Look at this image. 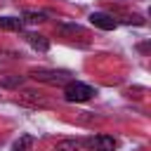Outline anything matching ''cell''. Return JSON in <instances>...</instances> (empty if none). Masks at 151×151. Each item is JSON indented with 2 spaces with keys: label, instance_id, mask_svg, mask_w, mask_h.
I'll list each match as a JSON object with an SVG mask.
<instances>
[{
  "label": "cell",
  "instance_id": "cell-12",
  "mask_svg": "<svg viewBox=\"0 0 151 151\" xmlns=\"http://www.w3.org/2000/svg\"><path fill=\"white\" fill-rule=\"evenodd\" d=\"M21 83H24V76H9V78H2L0 80L2 87H19Z\"/></svg>",
  "mask_w": 151,
  "mask_h": 151
},
{
  "label": "cell",
  "instance_id": "cell-2",
  "mask_svg": "<svg viewBox=\"0 0 151 151\" xmlns=\"http://www.w3.org/2000/svg\"><path fill=\"white\" fill-rule=\"evenodd\" d=\"M28 76L35 78L38 83H47V85H66L71 80L68 71H54V68H31Z\"/></svg>",
  "mask_w": 151,
  "mask_h": 151
},
{
  "label": "cell",
  "instance_id": "cell-9",
  "mask_svg": "<svg viewBox=\"0 0 151 151\" xmlns=\"http://www.w3.org/2000/svg\"><path fill=\"white\" fill-rule=\"evenodd\" d=\"M0 28H5V31H21L24 21L14 19V17H0Z\"/></svg>",
  "mask_w": 151,
  "mask_h": 151
},
{
  "label": "cell",
  "instance_id": "cell-6",
  "mask_svg": "<svg viewBox=\"0 0 151 151\" xmlns=\"http://www.w3.org/2000/svg\"><path fill=\"white\" fill-rule=\"evenodd\" d=\"M26 40H28V45H31L33 50H38V52H47V50H50V40H47L45 35H40V33H28Z\"/></svg>",
  "mask_w": 151,
  "mask_h": 151
},
{
  "label": "cell",
  "instance_id": "cell-5",
  "mask_svg": "<svg viewBox=\"0 0 151 151\" xmlns=\"http://www.w3.org/2000/svg\"><path fill=\"white\" fill-rule=\"evenodd\" d=\"M19 104L24 106H45V97H40V92H33V90H26L21 97H19Z\"/></svg>",
  "mask_w": 151,
  "mask_h": 151
},
{
  "label": "cell",
  "instance_id": "cell-11",
  "mask_svg": "<svg viewBox=\"0 0 151 151\" xmlns=\"http://www.w3.org/2000/svg\"><path fill=\"white\" fill-rule=\"evenodd\" d=\"M57 31L61 33V35H76V33H83V26L80 24H57Z\"/></svg>",
  "mask_w": 151,
  "mask_h": 151
},
{
  "label": "cell",
  "instance_id": "cell-7",
  "mask_svg": "<svg viewBox=\"0 0 151 151\" xmlns=\"http://www.w3.org/2000/svg\"><path fill=\"white\" fill-rule=\"evenodd\" d=\"M83 149V142L80 139H61V142H57L54 144V151H80Z\"/></svg>",
  "mask_w": 151,
  "mask_h": 151
},
{
  "label": "cell",
  "instance_id": "cell-10",
  "mask_svg": "<svg viewBox=\"0 0 151 151\" xmlns=\"http://www.w3.org/2000/svg\"><path fill=\"white\" fill-rule=\"evenodd\" d=\"M33 142H35V139H33L31 134H21V137H19V139L12 144V151H31Z\"/></svg>",
  "mask_w": 151,
  "mask_h": 151
},
{
  "label": "cell",
  "instance_id": "cell-8",
  "mask_svg": "<svg viewBox=\"0 0 151 151\" xmlns=\"http://www.w3.org/2000/svg\"><path fill=\"white\" fill-rule=\"evenodd\" d=\"M47 19V12H35V9H26L24 14H21V21H26V24H42Z\"/></svg>",
  "mask_w": 151,
  "mask_h": 151
},
{
  "label": "cell",
  "instance_id": "cell-4",
  "mask_svg": "<svg viewBox=\"0 0 151 151\" xmlns=\"http://www.w3.org/2000/svg\"><path fill=\"white\" fill-rule=\"evenodd\" d=\"M90 24L97 26V28H101V31H113L118 26V21L111 14H106V12H92L90 14Z\"/></svg>",
  "mask_w": 151,
  "mask_h": 151
},
{
  "label": "cell",
  "instance_id": "cell-1",
  "mask_svg": "<svg viewBox=\"0 0 151 151\" xmlns=\"http://www.w3.org/2000/svg\"><path fill=\"white\" fill-rule=\"evenodd\" d=\"M97 94V90L87 83H80V80H68L64 85V99L68 104H83V101H90L92 97Z\"/></svg>",
  "mask_w": 151,
  "mask_h": 151
},
{
  "label": "cell",
  "instance_id": "cell-3",
  "mask_svg": "<svg viewBox=\"0 0 151 151\" xmlns=\"http://www.w3.org/2000/svg\"><path fill=\"white\" fill-rule=\"evenodd\" d=\"M80 142H83V146H87L90 151H113V149L118 146L116 137H111V134H92V137L80 139Z\"/></svg>",
  "mask_w": 151,
  "mask_h": 151
}]
</instances>
